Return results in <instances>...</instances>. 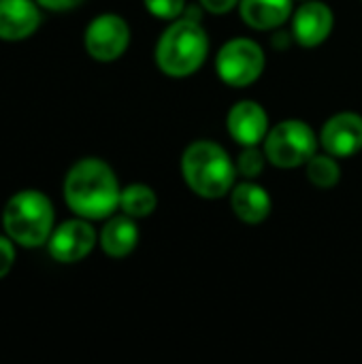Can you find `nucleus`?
<instances>
[{"mask_svg":"<svg viewBox=\"0 0 362 364\" xmlns=\"http://www.w3.org/2000/svg\"><path fill=\"white\" fill-rule=\"evenodd\" d=\"M53 205L38 190H21L9 198L2 211L4 232L23 247H41L53 232Z\"/></svg>","mask_w":362,"mask_h":364,"instance_id":"nucleus-4","label":"nucleus"},{"mask_svg":"<svg viewBox=\"0 0 362 364\" xmlns=\"http://www.w3.org/2000/svg\"><path fill=\"white\" fill-rule=\"evenodd\" d=\"M215 70L233 87L252 85L265 70V51L252 38H233L218 51Z\"/></svg>","mask_w":362,"mask_h":364,"instance_id":"nucleus-6","label":"nucleus"},{"mask_svg":"<svg viewBox=\"0 0 362 364\" xmlns=\"http://www.w3.org/2000/svg\"><path fill=\"white\" fill-rule=\"evenodd\" d=\"M209 51V38L198 19H175L160 36L156 47L158 68L175 79L196 73Z\"/></svg>","mask_w":362,"mask_h":364,"instance_id":"nucleus-3","label":"nucleus"},{"mask_svg":"<svg viewBox=\"0 0 362 364\" xmlns=\"http://www.w3.org/2000/svg\"><path fill=\"white\" fill-rule=\"evenodd\" d=\"M230 207L241 222L260 224L271 213V196L262 186L254 181H243L233 188Z\"/></svg>","mask_w":362,"mask_h":364,"instance_id":"nucleus-13","label":"nucleus"},{"mask_svg":"<svg viewBox=\"0 0 362 364\" xmlns=\"http://www.w3.org/2000/svg\"><path fill=\"white\" fill-rule=\"evenodd\" d=\"M333 21H335V17H333V11L329 9V4L309 0L297 9L294 19H292V34L299 41V45L318 47L329 38V34L333 30Z\"/></svg>","mask_w":362,"mask_h":364,"instance_id":"nucleus-10","label":"nucleus"},{"mask_svg":"<svg viewBox=\"0 0 362 364\" xmlns=\"http://www.w3.org/2000/svg\"><path fill=\"white\" fill-rule=\"evenodd\" d=\"M41 9L36 0H0V38L21 41L36 32Z\"/></svg>","mask_w":362,"mask_h":364,"instance_id":"nucleus-12","label":"nucleus"},{"mask_svg":"<svg viewBox=\"0 0 362 364\" xmlns=\"http://www.w3.org/2000/svg\"><path fill=\"white\" fill-rule=\"evenodd\" d=\"M94 245H96V232L85 218L68 220L60 224L58 228H53L47 241L49 256L55 262H64V264L83 260L94 250Z\"/></svg>","mask_w":362,"mask_h":364,"instance_id":"nucleus-8","label":"nucleus"},{"mask_svg":"<svg viewBox=\"0 0 362 364\" xmlns=\"http://www.w3.org/2000/svg\"><path fill=\"white\" fill-rule=\"evenodd\" d=\"M320 145L335 158H350L362 149V117L356 113L333 115L320 132Z\"/></svg>","mask_w":362,"mask_h":364,"instance_id":"nucleus-9","label":"nucleus"},{"mask_svg":"<svg viewBox=\"0 0 362 364\" xmlns=\"http://www.w3.org/2000/svg\"><path fill=\"white\" fill-rule=\"evenodd\" d=\"M265 160H267L265 151L256 149V145H247V147H243V151L239 154L237 171H239L243 177L254 179V177H258V175L262 173V168H265Z\"/></svg>","mask_w":362,"mask_h":364,"instance_id":"nucleus-18","label":"nucleus"},{"mask_svg":"<svg viewBox=\"0 0 362 364\" xmlns=\"http://www.w3.org/2000/svg\"><path fill=\"white\" fill-rule=\"evenodd\" d=\"M307 177L318 188H333L341 177L337 158L331 154H314L307 162Z\"/></svg>","mask_w":362,"mask_h":364,"instance_id":"nucleus-17","label":"nucleus"},{"mask_svg":"<svg viewBox=\"0 0 362 364\" xmlns=\"http://www.w3.org/2000/svg\"><path fill=\"white\" fill-rule=\"evenodd\" d=\"M241 0H201V6L209 13H215V15H222V13H228L230 9H235Z\"/></svg>","mask_w":362,"mask_h":364,"instance_id":"nucleus-21","label":"nucleus"},{"mask_svg":"<svg viewBox=\"0 0 362 364\" xmlns=\"http://www.w3.org/2000/svg\"><path fill=\"white\" fill-rule=\"evenodd\" d=\"M119 183L111 166L98 158H83L64 179V198L70 211L85 220H105L119 207Z\"/></svg>","mask_w":362,"mask_h":364,"instance_id":"nucleus-1","label":"nucleus"},{"mask_svg":"<svg viewBox=\"0 0 362 364\" xmlns=\"http://www.w3.org/2000/svg\"><path fill=\"white\" fill-rule=\"evenodd\" d=\"M181 175L201 198H222L235 188L237 164L213 141H194L181 156Z\"/></svg>","mask_w":362,"mask_h":364,"instance_id":"nucleus-2","label":"nucleus"},{"mask_svg":"<svg viewBox=\"0 0 362 364\" xmlns=\"http://www.w3.org/2000/svg\"><path fill=\"white\" fill-rule=\"evenodd\" d=\"M241 17L254 30H273L292 15V0H241Z\"/></svg>","mask_w":362,"mask_h":364,"instance_id":"nucleus-14","label":"nucleus"},{"mask_svg":"<svg viewBox=\"0 0 362 364\" xmlns=\"http://www.w3.org/2000/svg\"><path fill=\"white\" fill-rule=\"evenodd\" d=\"M13 239L6 235V237H0V279L11 271L13 267V260H15V247H13Z\"/></svg>","mask_w":362,"mask_h":364,"instance_id":"nucleus-20","label":"nucleus"},{"mask_svg":"<svg viewBox=\"0 0 362 364\" xmlns=\"http://www.w3.org/2000/svg\"><path fill=\"white\" fill-rule=\"evenodd\" d=\"M137 243H139V228L134 224V218L126 213L111 218L100 232V247L111 258L128 256L137 247Z\"/></svg>","mask_w":362,"mask_h":364,"instance_id":"nucleus-15","label":"nucleus"},{"mask_svg":"<svg viewBox=\"0 0 362 364\" xmlns=\"http://www.w3.org/2000/svg\"><path fill=\"white\" fill-rule=\"evenodd\" d=\"M38 6L47 9V11H70L77 4H81L83 0H36Z\"/></svg>","mask_w":362,"mask_h":364,"instance_id":"nucleus-22","label":"nucleus"},{"mask_svg":"<svg viewBox=\"0 0 362 364\" xmlns=\"http://www.w3.org/2000/svg\"><path fill=\"white\" fill-rule=\"evenodd\" d=\"M158 198L156 192L145 183H132L122 190L119 207L130 218H147L156 211Z\"/></svg>","mask_w":362,"mask_h":364,"instance_id":"nucleus-16","label":"nucleus"},{"mask_svg":"<svg viewBox=\"0 0 362 364\" xmlns=\"http://www.w3.org/2000/svg\"><path fill=\"white\" fill-rule=\"evenodd\" d=\"M85 49L98 62H113L117 60L130 43V28L128 23L113 13L98 15L90 21L85 30Z\"/></svg>","mask_w":362,"mask_h":364,"instance_id":"nucleus-7","label":"nucleus"},{"mask_svg":"<svg viewBox=\"0 0 362 364\" xmlns=\"http://www.w3.org/2000/svg\"><path fill=\"white\" fill-rule=\"evenodd\" d=\"M226 126H228L230 136L241 147H247V145H258L260 141H265L269 132V117L258 102L241 100L228 111Z\"/></svg>","mask_w":362,"mask_h":364,"instance_id":"nucleus-11","label":"nucleus"},{"mask_svg":"<svg viewBox=\"0 0 362 364\" xmlns=\"http://www.w3.org/2000/svg\"><path fill=\"white\" fill-rule=\"evenodd\" d=\"M318 149L314 130L301 119H284L265 136V156L280 168L307 164Z\"/></svg>","mask_w":362,"mask_h":364,"instance_id":"nucleus-5","label":"nucleus"},{"mask_svg":"<svg viewBox=\"0 0 362 364\" xmlns=\"http://www.w3.org/2000/svg\"><path fill=\"white\" fill-rule=\"evenodd\" d=\"M147 11L160 19H177L186 11V0H143Z\"/></svg>","mask_w":362,"mask_h":364,"instance_id":"nucleus-19","label":"nucleus"}]
</instances>
